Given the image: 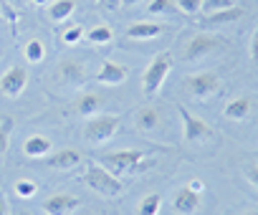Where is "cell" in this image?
I'll return each instance as SVG.
<instances>
[{
  "instance_id": "obj_1",
  "label": "cell",
  "mask_w": 258,
  "mask_h": 215,
  "mask_svg": "<svg viewBox=\"0 0 258 215\" xmlns=\"http://www.w3.org/2000/svg\"><path fill=\"white\" fill-rule=\"evenodd\" d=\"M155 160L142 152V150H119V152H111V155H104L99 160V165H104L111 175H129V172H137V170H145L150 167Z\"/></svg>"
},
{
  "instance_id": "obj_2",
  "label": "cell",
  "mask_w": 258,
  "mask_h": 215,
  "mask_svg": "<svg viewBox=\"0 0 258 215\" xmlns=\"http://www.w3.org/2000/svg\"><path fill=\"white\" fill-rule=\"evenodd\" d=\"M84 185L104 197H119L124 192V182L116 175H111L104 165H89L84 170Z\"/></svg>"
},
{
  "instance_id": "obj_3",
  "label": "cell",
  "mask_w": 258,
  "mask_h": 215,
  "mask_svg": "<svg viewBox=\"0 0 258 215\" xmlns=\"http://www.w3.org/2000/svg\"><path fill=\"white\" fill-rule=\"evenodd\" d=\"M170 71H172V53L170 51H162V53H157L150 61V66L142 74V91H145L147 99L160 94V89H162V84H165Z\"/></svg>"
},
{
  "instance_id": "obj_4",
  "label": "cell",
  "mask_w": 258,
  "mask_h": 215,
  "mask_svg": "<svg viewBox=\"0 0 258 215\" xmlns=\"http://www.w3.org/2000/svg\"><path fill=\"white\" fill-rule=\"evenodd\" d=\"M119 122H121L119 114H94L84 124V139L89 145H94V147L106 145L119 132Z\"/></svg>"
},
{
  "instance_id": "obj_5",
  "label": "cell",
  "mask_w": 258,
  "mask_h": 215,
  "mask_svg": "<svg viewBox=\"0 0 258 215\" xmlns=\"http://www.w3.org/2000/svg\"><path fill=\"white\" fill-rule=\"evenodd\" d=\"M180 119H182V139L190 142V145H200V142H210L215 139V129L198 114H192L190 109L180 106Z\"/></svg>"
},
{
  "instance_id": "obj_6",
  "label": "cell",
  "mask_w": 258,
  "mask_h": 215,
  "mask_svg": "<svg viewBox=\"0 0 258 215\" xmlns=\"http://www.w3.org/2000/svg\"><path fill=\"white\" fill-rule=\"evenodd\" d=\"M218 48H223V38L220 36H215V33H198V36H192L187 43H185V48H182V58L185 61H203V58H208L210 53H215Z\"/></svg>"
},
{
  "instance_id": "obj_7",
  "label": "cell",
  "mask_w": 258,
  "mask_h": 215,
  "mask_svg": "<svg viewBox=\"0 0 258 215\" xmlns=\"http://www.w3.org/2000/svg\"><path fill=\"white\" fill-rule=\"evenodd\" d=\"M185 89L190 91V96H195L198 101H205L210 96H215L220 91V76L215 71H200V74H190L185 76Z\"/></svg>"
},
{
  "instance_id": "obj_8",
  "label": "cell",
  "mask_w": 258,
  "mask_h": 215,
  "mask_svg": "<svg viewBox=\"0 0 258 215\" xmlns=\"http://www.w3.org/2000/svg\"><path fill=\"white\" fill-rule=\"evenodd\" d=\"M56 79L63 84V86H71V89H79L86 84V66L84 61L79 58H63L56 68Z\"/></svg>"
},
{
  "instance_id": "obj_9",
  "label": "cell",
  "mask_w": 258,
  "mask_h": 215,
  "mask_svg": "<svg viewBox=\"0 0 258 215\" xmlns=\"http://www.w3.org/2000/svg\"><path fill=\"white\" fill-rule=\"evenodd\" d=\"M28 86V71L23 66H11L3 76H0V94L8 96V99H16L26 91Z\"/></svg>"
},
{
  "instance_id": "obj_10",
  "label": "cell",
  "mask_w": 258,
  "mask_h": 215,
  "mask_svg": "<svg viewBox=\"0 0 258 215\" xmlns=\"http://www.w3.org/2000/svg\"><path fill=\"white\" fill-rule=\"evenodd\" d=\"M43 212L46 215H71L74 210L81 207V200L76 195H66V192H58V195H51L41 202Z\"/></svg>"
},
{
  "instance_id": "obj_11",
  "label": "cell",
  "mask_w": 258,
  "mask_h": 215,
  "mask_svg": "<svg viewBox=\"0 0 258 215\" xmlns=\"http://www.w3.org/2000/svg\"><path fill=\"white\" fill-rule=\"evenodd\" d=\"M126 76H129V68H126V66H121V63H116V61H104L94 79H96L101 86H121V84L126 81Z\"/></svg>"
},
{
  "instance_id": "obj_12",
  "label": "cell",
  "mask_w": 258,
  "mask_h": 215,
  "mask_svg": "<svg viewBox=\"0 0 258 215\" xmlns=\"http://www.w3.org/2000/svg\"><path fill=\"white\" fill-rule=\"evenodd\" d=\"M172 207H175L177 215H195V210L200 207V195L192 192L187 185H182L172 195Z\"/></svg>"
},
{
  "instance_id": "obj_13",
  "label": "cell",
  "mask_w": 258,
  "mask_h": 215,
  "mask_svg": "<svg viewBox=\"0 0 258 215\" xmlns=\"http://www.w3.org/2000/svg\"><path fill=\"white\" fill-rule=\"evenodd\" d=\"M101 104H104V99H101L99 94L86 91V94H81V96L74 101V112H76L81 119H89V117H94V114L101 112Z\"/></svg>"
},
{
  "instance_id": "obj_14",
  "label": "cell",
  "mask_w": 258,
  "mask_h": 215,
  "mask_svg": "<svg viewBox=\"0 0 258 215\" xmlns=\"http://www.w3.org/2000/svg\"><path fill=\"white\" fill-rule=\"evenodd\" d=\"M223 114H225L228 119H235V122L248 119V117L253 114V99H250V96H235V99H230V101L225 104Z\"/></svg>"
},
{
  "instance_id": "obj_15",
  "label": "cell",
  "mask_w": 258,
  "mask_h": 215,
  "mask_svg": "<svg viewBox=\"0 0 258 215\" xmlns=\"http://www.w3.org/2000/svg\"><path fill=\"white\" fill-rule=\"evenodd\" d=\"M51 150H53V142L46 137V134H31V137H26V142H23V155L26 157H48L51 155Z\"/></svg>"
},
{
  "instance_id": "obj_16",
  "label": "cell",
  "mask_w": 258,
  "mask_h": 215,
  "mask_svg": "<svg viewBox=\"0 0 258 215\" xmlns=\"http://www.w3.org/2000/svg\"><path fill=\"white\" fill-rule=\"evenodd\" d=\"M81 160H84V157H81V152H76V150H58V152L48 155L46 165L53 167V170H74V167L81 165Z\"/></svg>"
},
{
  "instance_id": "obj_17",
  "label": "cell",
  "mask_w": 258,
  "mask_h": 215,
  "mask_svg": "<svg viewBox=\"0 0 258 215\" xmlns=\"http://www.w3.org/2000/svg\"><path fill=\"white\" fill-rule=\"evenodd\" d=\"M165 33V26L162 23H135L126 28V38L129 41H152L157 36Z\"/></svg>"
},
{
  "instance_id": "obj_18",
  "label": "cell",
  "mask_w": 258,
  "mask_h": 215,
  "mask_svg": "<svg viewBox=\"0 0 258 215\" xmlns=\"http://www.w3.org/2000/svg\"><path fill=\"white\" fill-rule=\"evenodd\" d=\"M157 124H160V112L155 109L152 104L137 109V114H135V127H137L140 132H152V129H157Z\"/></svg>"
},
{
  "instance_id": "obj_19",
  "label": "cell",
  "mask_w": 258,
  "mask_h": 215,
  "mask_svg": "<svg viewBox=\"0 0 258 215\" xmlns=\"http://www.w3.org/2000/svg\"><path fill=\"white\" fill-rule=\"evenodd\" d=\"M74 11H76L74 0H53L51 8H48V18L53 23H63V21H69L74 16Z\"/></svg>"
},
{
  "instance_id": "obj_20",
  "label": "cell",
  "mask_w": 258,
  "mask_h": 215,
  "mask_svg": "<svg viewBox=\"0 0 258 215\" xmlns=\"http://www.w3.org/2000/svg\"><path fill=\"white\" fill-rule=\"evenodd\" d=\"M238 18H243V8L233 6V8H225V11L208 13L203 21H205V23H230V21H238Z\"/></svg>"
},
{
  "instance_id": "obj_21",
  "label": "cell",
  "mask_w": 258,
  "mask_h": 215,
  "mask_svg": "<svg viewBox=\"0 0 258 215\" xmlns=\"http://www.w3.org/2000/svg\"><path fill=\"white\" fill-rule=\"evenodd\" d=\"M23 56H26L28 63H41V61L46 58V46H43V41H41V38H31V41L23 46Z\"/></svg>"
},
{
  "instance_id": "obj_22",
  "label": "cell",
  "mask_w": 258,
  "mask_h": 215,
  "mask_svg": "<svg viewBox=\"0 0 258 215\" xmlns=\"http://www.w3.org/2000/svg\"><path fill=\"white\" fill-rule=\"evenodd\" d=\"M160 207H162V195L157 192H150L140 200L137 205V215H160Z\"/></svg>"
},
{
  "instance_id": "obj_23",
  "label": "cell",
  "mask_w": 258,
  "mask_h": 215,
  "mask_svg": "<svg viewBox=\"0 0 258 215\" xmlns=\"http://www.w3.org/2000/svg\"><path fill=\"white\" fill-rule=\"evenodd\" d=\"M86 38H89V43H94V46H106V43L114 41V31H111L109 26H94Z\"/></svg>"
},
{
  "instance_id": "obj_24",
  "label": "cell",
  "mask_w": 258,
  "mask_h": 215,
  "mask_svg": "<svg viewBox=\"0 0 258 215\" xmlns=\"http://www.w3.org/2000/svg\"><path fill=\"white\" fill-rule=\"evenodd\" d=\"M13 119L11 117H0V157L8 152V145H11V134H13Z\"/></svg>"
},
{
  "instance_id": "obj_25",
  "label": "cell",
  "mask_w": 258,
  "mask_h": 215,
  "mask_svg": "<svg viewBox=\"0 0 258 215\" xmlns=\"http://www.w3.org/2000/svg\"><path fill=\"white\" fill-rule=\"evenodd\" d=\"M175 11V0H150L147 3V13L150 16H165Z\"/></svg>"
},
{
  "instance_id": "obj_26",
  "label": "cell",
  "mask_w": 258,
  "mask_h": 215,
  "mask_svg": "<svg viewBox=\"0 0 258 215\" xmlns=\"http://www.w3.org/2000/svg\"><path fill=\"white\" fill-rule=\"evenodd\" d=\"M36 192H38V182H36V180H18V182H16V195H18V197L28 200V197H33Z\"/></svg>"
},
{
  "instance_id": "obj_27",
  "label": "cell",
  "mask_w": 258,
  "mask_h": 215,
  "mask_svg": "<svg viewBox=\"0 0 258 215\" xmlns=\"http://www.w3.org/2000/svg\"><path fill=\"white\" fill-rule=\"evenodd\" d=\"M61 41H63L66 46L81 43V41H84V26H71V28H66V31L61 33Z\"/></svg>"
},
{
  "instance_id": "obj_28",
  "label": "cell",
  "mask_w": 258,
  "mask_h": 215,
  "mask_svg": "<svg viewBox=\"0 0 258 215\" xmlns=\"http://www.w3.org/2000/svg\"><path fill=\"white\" fill-rule=\"evenodd\" d=\"M177 8L185 16H198L203 13V0H177Z\"/></svg>"
},
{
  "instance_id": "obj_29",
  "label": "cell",
  "mask_w": 258,
  "mask_h": 215,
  "mask_svg": "<svg viewBox=\"0 0 258 215\" xmlns=\"http://www.w3.org/2000/svg\"><path fill=\"white\" fill-rule=\"evenodd\" d=\"M233 6H235L233 0H203V11H205V16H208V13H215V11L233 8Z\"/></svg>"
},
{
  "instance_id": "obj_30",
  "label": "cell",
  "mask_w": 258,
  "mask_h": 215,
  "mask_svg": "<svg viewBox=\"0 0 258 215\" xmlns=\"http://www.w3.org/2000/svg\"><path fill=\"white\" fill-rule=\"evenodd\" d=\"M248 51H250V61L258 66V28H255L253 36H250V48H248Z\"/></svg>"
},
{
  "instance_id": "obj_31",
  "label": "cell",
  "mask_w": 258,
  "mask_h": 215,
  "mask_svg": "<svg viewBox=\"0 0 258 215\" xmlns=\"http://www.w3.org/2000/svg\"><path fill=\"white\" fill-rule=\"evenodd\" d=\"M243 172H245V180H248L253 187H258V165H250V167H245Z\"/></svg>"
},
{
  "instance_id": "obj_32",
  "label": "cell",
  "mask_w": 258,
  "mask_h": 215,
  "mask_svg": "<svg viewBox=\"0 0 258 215\" xmlns=\"http://www.w3.org/2000/svg\"><path fill=\"white\" fill-rule=\"evenodd\" d=\"M187 187H190L192 192H198V195H203V190H205V182H203V180H195V177H192V180L187 182Z\"/></svg>"
},
{
  "instance_id": "obj_33",
  "label": "cell",
  "mask_w": 258,
  "mask_h": 215,
  "mask_svg": "<svg viewBox=\"0 0 258 215\" xmlns=\"http://www.w3.org/2000/svg\"><path fill=\"white\" fill-rule=\"evenodd\" d=\"M6 3H8V6H13V8L18 11V8H23V6H26V0H6Z\"/></svg>"
},
{
  "instance_id": "obj_34",
  "label": "cell",
  "mask_w": 258,
  "mask_h": 215,
  "mask_svg": "<svg viewBox=\"0 0 258 215\" xmlns=\"http://www.w3.org/2000/svg\"><path fill=\"white\" fill-rule=\"evenodd\" d=\"M0 215H8V205H6L3 197H0Z\"/></svg>"
},
{
  "instance_id": "obj_35",
  "label": "cell",
  "mask_w": 258,
  "mask_h": 215,
  "mask_svg": "<svg viewBox=\"0 0 258 215\" xmlns=\"http://www.w3.org/2000/svg\"><path fill=\"white\" fill-rule=\"evenodd\" d=\"M137 3H140V0H121L124 8H132V6H137Z\"/></svg>"
},
{
  "instance_id": "obj_36",
  "label": "cell",
  "mask_w": 258,
  "mask_h": 215,
  "mask_svg": "<svg viewBox=\"0 0 258 215\" xmlns=\"http://www.w3.org/2000/svg\"><path fill=\"white\" fill-rule=\"evenodd\" d=\"M33 3H36V6H48L51 0H33Z\"/></svg>"
},
{
  "instance_id": "obj_37",
  "label": "cell",
  "mask_w": 258,
  "mask_h": 215,
  "mask_svg": "<svg viewBox=\"0 0 258 215\" xmlns=\"http://www.w3.org/2000/svg\"><path fill=\"white\" fill-rule=\"evenodd\" d=\"M16 215H33V212H28V210H21V212H16Z\"/></svg>"
},
{
  "instance_id": "obj_38",
  "label": "cell",
  "mask_w": 258,
  "mask_h": 215,
  "mask_svg": "<svg viewBox=\"0 0 258 215\" xmlns=\"http://www.w3.org/2000/svg\"><path fill=\"white\" fill-rule=\"evenodd\" d=\"M243 215H258V212H255V210H248V212H243Z\"/></svg>"
},
{
  "instance_id": "obj_39",
  "label": "cell",
  "mask_w": 258,
  "mask_h": 215,
  "mask_svg": "<svg viewBox=\"0 0 258 215\" xmlns=\"http://www.w3.org/2000/svg\"><path fill=\"white\" fill-rule=\"evenodd\" d=\"M86 215H106V212H86Z\"/></svg>"
}]
</instances>
